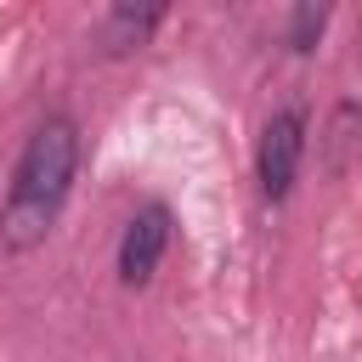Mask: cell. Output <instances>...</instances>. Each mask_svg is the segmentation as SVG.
I'll return each instance as SVG.
<instances>
[{
    "label": "cell",
    "mask_w": 362,
    "mask_h": 362,
    "mask_svg": "<svg viewBox=\"0 0 362 362\" xmlns=\"http://www.w3.org/2000/svg\"><path fill=\"white\" fill-rule=\"evenodd\" d=\"M74 175H79V124L68 113H45L11 164V187L0 209V243L11 255H28L51 238V226L68 209Z\"/></svg>",
    "instance_id": "6da1fadb"
},
{
    "label": "cell",
    "mask_w": 362,
    "mask_h": 362,
    "mask_svg": "<svg viewBox=\"0 0 362 362\" xmlns=\"http://www.w3.org/2000/svg\"><path fill=\"white\" fill-rule=\"evenodd\" d=\"M305 107L288 102L277 107L266 124H260V141H255V181H260V198L266 204H283L294 192V175H300V158H305Z\"/></svg>",
    "instance_id": "7a4b0ae2"
},
{
    "label": "cell",
    "mask_w": 362,
    "mask_h": 362,
    "mask_svg": "<svg viewBox=\"0 0 362 362\" xmlns=\"http://www.w3.org/2000/svg\"><path fill=\"white\" fill-rule=\"evenodd\" d=\"M170 226H175V215H170V204H141L130 221H124V232H119V255H113V272H119V283L124 288H147L153 283V272H158V260H164V249H170Z\"/></svg>",
    "instance_id": "3957f363"
},
{
    "label": "cell",
    "mask_w": 362,
    "mask_h": 362,
    "mask_svg": "<svg viewBox=\"0 0 362 362\" xmlns=\"http://www.w3.org/2000/svg\"><path fill=\"white\" fill-rule=\"evenodd\" d=\"M158 23H164V6H113V11L102 17V45H107V51H130V45H141Z\"/></svg>",
    "instance_id": "277c9868"
},
{
    "label": "cell",
    "mask_w": 362,
    "mask_h": 362,
    "mask_svg": "<svg viewBox=\"0 0 362 362\" xmlns=\"http://www.w3.org/2000/svg\"><path fill=\"white\" fill-rule=\"evenodd\" d=\"M322 28H328V6H311V0H300L294 11H288V51H317V40H322Z\"/></svg>",
    "instance_id": "5b68a950"
}]
</instances>
